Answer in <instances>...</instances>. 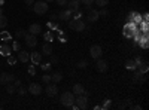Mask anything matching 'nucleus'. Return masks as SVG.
Returning a JSON list of instances; mask_svg holds the SVG:
<instances>
[{
    "mask_svg": "<svg viewBox=\"0 0 149 110\" xmlns=\"http://www.w3.org/2000/svg\"><path fill=\"white\" fill-rule=\"evenodd\" d=\"M110 106H112V103H110V100H106V101L103 103V106H102V109H103V110H107V109H110Z\"/></svg>",
    "mask_w": 149,
    "mask_h": 110,
    "instance_id": "nucleus-34",
    "label": "nucleus"
},
{
    "mask_svg": "<svg viewBox=\"0 0 149 110\" xmlns=\"http://www.w3.org/2000/svg\"><path fill=\"white\" fill-rule=\"evenodd\" d=\"M15 63H17V58L12 57V55H8V64L9 66H15Z\"/></svg>",
    "mask_w": 149,
    "mask_h": 110,
    "instance_id": "nucleus-30",
    "label": "nucleus"
},
{
    "mask_svg": "<svg viewBox=\"0 0 149 110\" xmlns=\"http://www.w3.org/2000/svg\"><path fill=\"white\" fill-rule=\"evenodd\" d=\"M42 51L45 52V55H51V54H52V45H51V42H46V43H43V46H42Z\"/></svg>",
    "mask_w": 149,
    "mask_h": 110,
    "instance_id": "nucleus-19",
    "label": "nucleus"
},
{
    "mask_svg": "<svg viewBox=\"0 0 149 110\" xmlns=\"http://www.w3.org/2000/svg\"><path fill=\"white\" fill-rule=\"evenodd\" d=\"M67 10H70L72 14H74V12H78L79 8H81V2H78V0H69L67 2Z\"/></svg>",
    "mask_w": 149,
    "mask_h": 110,
    "instance_id": "nucleus-10",
    "label": "nucleus"
},
{
    "mask_svg": "<svg viewBox=\"0 0 149 110\" xmlns=\"http://www.w3.org/2000/svg\"><path fill=\"white\" fill-rule=\"evenodd\" d=\"M24 3H26V5H33L34 0H24Z\"/></svg>",
    "mask_w": 149,
    "mask_h": 110,
    "instance_id": "nucleus-45",
    "label": "nucleus"
},
{
    "mask_svg": "<svg viewBox=\"0 0 149 110\" xmlns=\"http://www.w3.org/2000/svg\"><path fill=\"white\" fill-rule=\"evenodd\" d=\"M43 39H45L46 42H52V40H54V34H52L51 31H46V33H43Z\"/></svg>",
    "mask_w": 149,
    "mask_h": 110,
    "instance_id": "nucleus-27",
    "label": "nucleus"
},
{
    "mask_svg": "<svg viewBox=\"0 0 149 110\" xmlns=\"http://www.w3.org/2000/svg\"><path fill=\"white\" fill-rule=\"evenodd\" d=\"M26 33H27V31H24V30H18V31L15 33V37H17V39H21V37H24V36H26Z\"/></svg>",
    "mask_w": 149,
    "mask_h": 110,
    "instance_id": "nucleus-31",
    "label": "nucleus"
},
{
    "mask_svg": "<svg viewBox=\"0 0 149 110\" xmlns=\"http://www.w3.org/2000/svg\"><path fill=\"white\" fill-rule=\"evenodd\" d=\"M2 5H5V0H0V6H2Z\"/></svg>",
    "mask_w": 149,
    "mask_h": 110,
    "instance_id": "nucleus-49",
    "label": "nucleus"
},
{
    "mask_svg": "<svg viewBox=\"0 0 149 110\" xmlns=\"http://www.w3.org/2000/svg\"><path fill=\"white\" fill-rule=\"evenodd\" d=\"M29 33L30 34H34V36L40 34L42 33V26H40V24H31V26L29 27Z\"/></svg>",
    "mask_w": 149,
    "mask_h": 110,
    "instance_id": "nucleus-13",
    "label": "nucleus"
},
{
    "mask_svg": "<svg viewBox=\"0 0 149 110\" xmlns=\"http://www.w3.org/2000/svg\"><path fill=\"white\" fill-rule=\"evenodd\" d=\"M142 21H143V17H142V15H140V14H136V15H134V18H133V21H131V22H134V24H136V26H139V24H140V22H142Z\"/></svg>",
    "mask_w": 149,
    "mask_h": 110,
    "instance_id": "nucleus-26",
    "label": "nucleus"
},
{
    "mask_svg": "<svg viewBox=\"0 0 149 110\" xmlns=\"http://www.w3.org/2000/svg\"><path fill=\"white\" fill-rule=\"evenodd\" d=\"M86 64H88V63H86L85 59H82V61H79V63L76 64V67H78V68H85V67H86Z\"/></svg>",
    "mask_w": 149,
    "mask_h": 110,
    "instance_id": "nucleus-33",
    "label": "nucleus"
},
{
    "mask_svg": "<svg viewBox=\"0 0 149 110\" xmlns=\"http://www.w3.org/2000/svg\"><path fill=\"white\" fill-rule=\"evenodd\" d=\"M136 14H137V12H130V15H128V21H130V22L133 21V18H134Z\"/></svg>",
    "mask_w": 149,
    "mask_h": 110,
    "instance_id": "nucleus-42",
    "label": "nucleus"
},
{
    "mask_svg": "<svg viewBox=\"0 0 149 110\" xmlns=\"http://www.w3.org/2000/svg\"><path fill=\"white\" fill-rule=\"evenodd\" d=\"M29 73H30L31 76H34V73H36V70H34V67H33V66H31V67H29Z\"/></svg>",
    "mask_w": 149,
    "mask_h": 110,
    "instance_id": "nucleus-43",
    "label": "nucleus"
},
{
    "mask_svg": "<svg viewBox=\"0 0 149 110\" xmlns=\"http://www.w3.org/2000/svg\"><path fill=\"white\" fill-rule=\"evenodd\" d=\"M72 17V12L70 10H67V9H64V10H61L60 14H58V19H61V21H69V18Z\"/></svg>",
    "mask_w": 149,
    "mask_h": 110,
    "instance_id": "nucleus-18",
    "label": "nucleus"
},
{
    "mask_svg": "<svg viewBox=\"0 0 149 110\" xmlns=\"http://www.w3.org/2000/svg\"><path fill=\"white\" fill-rule=\"evenodd\" d=\"M61 79H63V75H61L60 71H55L54 75H51V80H52L54 83H58Z\"/></svg>",
    "mask_w": 149,
    "mask_h": 110,
    "instance_id": "nucleus-21",
    "label": "nucleus"
},
{
    "mask_svg": "<svg viewBox=\"0 0 149 110\" xmlns=\"http://www.w3.org/2000/svg\"><path fill=\"white\" fill-rule=\"evenodd\" d=\"M94 3L97 6H100V8H104L107 3H109V0H94Z\"/></svg>",
    "mask_w": 149,
    "mask_h": 110,
    "instance_id": "nucleus-29",
    "label": "nucleus"
},
{
    "mask_svg": "<svg viewBox=\"0 0 149 110\" xmlns=\"http://www.w3.org/2000/svg\"><path fill=\"white\" fill-rule=\"evenodd\" d=\"M40 67H42V70H43V71H46V70L51 68V63H49V64H48V63H46V64H40Z\"/></svg>",
    "mask_w": 149,
    "mask_h": 110,
    "instance_id": "nucleus-36",
    "label": "nucleus"
},
{
    "mask_svg": "<svg viewBox=\"0 0 149 110\" xmlns=\"http://www.w3.org/2000/svg\"><path fill=\"white\" fill-rule=\"evenodd\" d=\"M33 10H34V14L37 15H45L46 12H48V5L45 0H40V2H34L33 3Z\"/></svg>",
    "mask_w": 149,
    "mask_h": 110,
    "instance_id": "nucleus-3",
    "label": "nucleus"
},
{
    "mask_svg": "<svg viewBox=\"0 0 149 110\" xmlns=\"http://www.w3.org/2000/svg\"><path fill=\"white\" fill-rule=\"evenodd\" d=\"M55 63H58V59H57L55 57H52V58H51V64H55Z\"/></svg>",
    "mask_w": 149,
    "mask_h": 110,
    "instance_id": "nucleus-46",
    "label": "nucleus"
},
{
    "mask_svg": "<svg viewBox=\"0 0 149 110\" xmlns=\"http://www.w3.org/2000/svg\"><path fill=\"white\" fill-rule=\"evenodd\" d=\"M42 79H43V82H45V83H49V82H51V76H49V75L42 76Z\"/></svg>",
    "mask_w": 149,
    "mask_h": 110,
    "instance_id": "nucleus-39",
    "label": "nucleus"
},
{
    "mask_svg": "<svg viewBox=\"0 0 149 110\" xmlns=\"http://www.w3.org/2000/svg\"><path fill=\"white\" fill-rule=\"evenodd\" d=\"M73 94H74V95H79V94H85V88L82 86L81 83H76V85H74V86H73Z\"/></svg>",
    "mask_w": 149,
    "mask_h": 110,
    "instance_id": "nucleus-20",
    "label": "nucleus"
},
{
    "mask_svg": "<svg viewBox=\"0 0 149 110\" xmlns=\"http://www.w3.org/2000/svg\"><path fill=\"white\" fill-rule=\"evenodd\" d=\"M125 67H127L128 70H137V66H136V61H134V59H128L127 64H125Z\"/></svg>",
    "mask_w": 149,
    "mask_h": 110,
    "instance_id": "nucleus-24",
    "label": "nucleus"
},
{
    "mask_svg": "<svg viewBox=\"0 0 149 110\" xmlns=\"http://www.w3.org/2000/svg\"><path fill=\"white\" fill-rule=\"evenodd\" d=\"M45 2H46V3H51V2H54V0H45Z\"/></svg>",
    "mask_w": 149,
    "mask_h": 110,
    "instance_id": "nucleus-50",
    "label": "nucleus"
},
{
    "mask_svg": "<svg viewBox=\"0 0 149 110\" xmlns=\"http://www.w3.org/2000/svg\"><path fill=\"white\" fill-rule=\"evenodd\" d=\"M95 68L98 70V71H106L107 70V63H106V61L104 59H102V58H98L97 59V63H95Z\"/></svg>",
    "mask_w": 149,
    "mask_h": 110,
    "instance_id": "nucleus-15",
    "label": "nucleus"
},
{
    "mask_svg": "<svg viewBox=\"0 0 149 110\" xmlns=\"http://www.w3.org/2000/svg\"><path fill=\"white\" fill-rule=\"evenodd\" d=\"M14 80H15V75H12V73H0V83L2 85L12 83Z\"/></svg>",
    "mask_w": 149,
    "mask_h": 110,
    "instance_id": "nucleus-8",
    "label": "nucleus"
},
{
    "mask_svg": "<svg viewBox=\"0 0 149 110\" xmlns=\"http://www.w3.org/2000/svg\"><path fill=\"white\" fill-rule=\"evenodd\" d=\"M98 15H100V17H107V10L104 8H102V10L98 12Z\"/></svg>",
    "mask_w": 149,
    "mask_h": 110,
    "instance_id": "nucleus-40",
    "label": "nucleus"
},
{
    "mask_svg": "<svg viewBox=\"0 0 149 110\" xmlns=\"http://www.w3.org/2000/svg\"><path fill=\"white\" fill-rule=\"evenodd\" d=\"M55 2H57V5H58V6H66L69 0H55Z\"/></svg>",
    "mask_w": 149,
    "mask_h": 110,
    "instance_id": "nucleus-35",
    "label": "nucleus"
},
{
    "mask_svg": "<svg viewBox=\"0 0 149 110\" xmlns=\"http://www.w3.org/2000/svg\"><path fill=\"white\" fill-rule=\"evenodd\" d=\"M48 27L51 28V30H58V28H60V27H58V24H55L54 21H51V22H49V24H48Z\"/></svg>",
    "mask_w": 149,
    "mask_h": 110,
    "instance_id": "nucleus-32",
    "label": "nucleus"
},
{
    "mask_svg": "<svg viewBox=\"0 0 149 110\" xmlns=\"http://www.w3.org/2000/svg\"><path fill=\"white\" fill-rule=\"evenodd\" d=\"M81 2H82L85 6H91V5L94 3V0H81Z\"/></svg>",
    "mask_w": 149,
    "mask_h": 110,
    "instance_id": "nucleus-37",
    "label": "nucleus"
},
{
    "mask_svg": "<svg viewBox=\"0 0 149 110\" xmlns=\"http://www.w3.org/2000/svg\"><path fill=\"white\" fill-rule=\"evenodd\" d=\"M17 59H19L21 63H27V61H30V54L19 49V51H18V55H17Z\"/></svg>",
    "mask_w": 149,
    "mask_h": 110,
    "instance_id": "nucleus-14",
    "label": "nucleus"
},
{
    "mask_svg": "<svg viewBox=\"0 0 149 110\" xmlns=\"http://www.w3.org/2000/svg\"><path fill=\"white\" fill-rule=\"evenodd\" d=\"M24 39H26V45L30 46V48H34L37 45V39L34 34H30V33H26V36H24Z\"/></svg>",
    "mask_w": 149,
    "mask_h": 110,
    "instance_id": "nucleus-11",
    "label": "nucleus"
},
{
    "mask_svg": "<svg viewBox=\"0 0 149 110\" xmlns=\"http://www.w3.org/2000/svg\"><path fill=\"white\" fill-rule=\"evenodd\" d=\"M8 26V18L5 15H0V28H5Z\"/></svg>",
    "mask_w": 149,
    "mask_h": 110,
    "instance_id": "nucleus-28",
    "label": "nucleus"
},
{
    "mask_svg": "<svg viewBox=\"0 0 149 110\" xmlns=\"http://www.w3.org/2000/svg\"><path fill=\"white\" fill-rule=\"evenodd\" d=\"M45 92L49 97H55L58 94V88H57V83H48L45 86Z\"/></svg>",
    "mask_w": 149,
    "mask_h": 110,
    "instance_id": "nucleus-9",
    "label": "nucleus"
},
{
    "mask_svg": "<svg viewBox=\"0 0 149 110\" xmlns=\"http://www.w3.org/2000/svg\"><path fill=\"white\" fill-rule=\"evenodd\" d=\"M74 104L78 106V109L85 110L88 107V95L86 94H79V95H74Z\"/></svg>",
    "mask_w": 149,
    "mask_h": 110,
    "instance_id": "nucleus-2",
    "label": "nucleus"
},
{
    "mask_svg": "<svg viewBox=\"0 0 149 110\" xmlns=\"http://www.w3.org/2000/svg\"><path fill=\"white\" fill-rule=\"evenodd\" d=\"M0 40H3V43H6V42H9L10 40V34L8 33V31H2V33H0Z\"/></svg>",
    "mask_w": 149,
    "mask_h": 110,
    "instance_id": "nucleus-23",
    "label": "nucleus"
},
{
    "mask_svg": "<svg viewBox=\"0 0 149 110\" xmlns=\"http://www.w3.org/2000/svg\"><path fill=\"white\" fill-rule=\"evenodd\" d=\"M136 30H137V26H136L134 22H128V24H125V26H124V28H122L124 37L131 39L133 36H134V33H136Z\"/></svg>",
    "mask_w": 149,
    "mask_h": 110,
    "instance_id": "nucleus-4",
    "label": "nucleus"
},
{
    "mask_svg": "<svg viewBox=\"0 0 149 110\" xmlns=\"http://www.w3.org/2000/svg\"><path fill=\"white\" fill-rule=\"evenodd\" d=\"M85 12H86V21L88 22H95L100 15H98V12L95 9H93L91 6H85Z\"/></svg>",
    "mask_w": 149,
    "mask_h": 110,
    "instance_id": "nucleus-6",
    "label": "nucleus"
},
{
    "mask_svg": "<svg viewBox=\"0 0 149 110\" xmlns=\"http://www.w3.org/2000/svg\"><path fill=\"white\" fill-rule=\"evenodd\" d=\"M29 92L33 95H39V94H42V86L39 83H31L29 86Z\"/></svg>",
    "mask_w": 149,
    "mask_h": 110,
    "instance_id": "nucleus-12",
    "label": "nucleus"
},
{
    "mask_svg": "<svg viewBox=\"0 0 149 110\" xmlns=\"http://www.w3.org/2000/svg\"><path fill=\"white\" fill-rule=\"evenodd\" d=\"M78 2H81V0H78Z\"/></svg>",
    "mask_w": 149,
    "mask_h": 110,
    "instance_id": "nucleus-51",
    "label": "nucleus"
},
{
    "mask_svg": "<svg viewBox=\"0 0 149 110\" xmlns=\"http://www.w3.org/2000/svg\"><path fill=\"white\" fill-rule=\"evenodd\" d=\"M14 49H15L17 52H18V51L21 49V46H19V43H18V40H15V42H14Z\"/></svg>",
    "mask_w": 149,
    "mask_h": 110,
    "instance_id": "nucleus-41",
    "label": "nucleus"
},
{
    "mask_svg": "<svg viewBox=\"0 0 149 110\" xmlns=\"http://www.w3.org/2000/svg\"><path fill=\"white\" fill-rule=\"evenodd\" d=\"M137 68H139L140 73H143V75H146L148 70H149V67H148V64L145 63V61H143V63H140V64H137Z\"/></svg>",
    "mask_w": 149,
    "mask_h": 110,
    "instance_id": "nucleus-22",
    "label": "nucleus"
},
{
    "mask_svg": "<svg viewBox=\"0 0 149 110\" xmlns=\"http://www.w3.org/2000/svg\"><path fill=\"white\" fill-rule=\"evenodd\" d=\"M60 101H61V104L66 106V107H72L74 104V94L73 92H69V91L63 92V94H61V97H60Z\"/></svg>",
    "mask_w": 149,
    "mask_h": 110,
    "instance_id": "nucleus-1",
    "label": "nucleus"
},
{
    "mask_svg": "<svg viewBox=\"0 0 149 110\" xmlns=\"http://www.w3.org/2000/svg\"><path fill=\"white\" fill-rule=\"evenodd\" d=\"M133 109H136V110H142V106H134Z\"/></svg>",
    "mask_w": 149,
    "mask_h": 110,
    "instance_id": "nucleus-47",
    "label": "nucleus"
},
{
    "mask_svg": "<svg viewBox=\"0 0 149 110\" xmlns=\"http://www.w3.org/2000/svg\"><path fill=\"white\" fill-rule=\"evenodd\" d=\"M17 92H18L19 95H24V94H26L27 91H26V89H24L22 86H18V88H17Z\"/></svg>",
    "mask_w": 149,
    "mask_h": 110,
    "instance_id": "nucleus-38",
    "label": "nucleus"
},
{
    "mask_svg": "<svg viewBox=\"0 0 149 110\" xmlns=\"http://www.w3.org/2000/svg\"><path fill=\"white\" fill-rule=\"evenodd\" d=\"M12 83H14V85H15L17 88H18V86H21V80H18V79H15V80L12 82Z\"/></svg>",
    "mask_w": 149,
    "mask_h": 110,
    "instance_id": "nucleus-44",
    "label": "nucleus"
},
{
    "mask_svg": "<svg viewBox=\"0 0 149 110\" xmlns=\"http://www.w3.org/2000/svg\"><path fill=\"white\" fill-rule=\"evenodd\" d=\"M6 91H8V94H14V92H17V86L14 83H8L6 85Z\"/></svg>",
    "mask_w": 149,
    "mask_h": 110,
    "instance_id": "nucleus-25",
    "label": "nucleus"
},
{
    "mask_svg": "<svg viewBox=\"0 0 149 110\" xmlns=\"http://www.w3.org/2000/svg\"><path fill=\"white\" fill-rule=\"evenodd\" d=\"M69 27H70L72 30H74V31H84V30L86 28V27H85V22H84L81 18H73V19H70Z\"/></svg>",
    "mask_w": 149,
    "mask_h": 110,
    "instance_id": "nucleus-5",
    "label": "nucleus"
},
{
    "mask_svg": "<svg viewBox=\"0 0 149 110\" xmlns=\"http://www.w3.org/2000/svg\"><path fill=\"white\" fill-rule=\"evenodd\" d=\"M90 54L94 59H98V58H102L103 55V49H102V46L100 45H93L91 46V49H90Z\"/></svg>",
    "mask_w": 149,
    "mask_h": 110,
    "instance_id": "nucleus-7",
    "label": "nucleus"
},
{
    "mask_svg": "<svg viewBox=\"0 0 149 110\" xmlns=\"http://www.w3.org/2000/svg\"><path fill=\"white\" fill-rule=\"evenodd\" d=\"M0 55H3V57L10 55V46L8 43H2V45H0Z\"/></svg>",
    "mask_w": 149,
    "mask_h": 110,
    "instance_id": "nucleus-17",
    "label": "nucleus"
},
{
    "mask_svg": "<svg viewBox=\"0 0 149 110\" xmlns=\"http://www.w3.org/2000/svg\"><path fill=\"white\" fill-rule=\"evenodd\" d=\"M30 61H31V64H40L42 55H40L39 52H31V54H30Z\"/></svg>",
    "mask_w": 149,
    "mask_h": 110,
    "instance_id": "nucleus-16",
    "label": "nucleus"
},
{
    "mask_svg": "<svg viewBox=\"0 0 149 110\" xmlns=\"http://www.w3.org/2000/svg\"><path fill=\"white\" fill-rule=\"evenodd\" d=\"M0 15H3V8L0 6Z\"/></svg>",
    "mask_w": 149,
    "mask_h": 110,
    "instance_id": "nucleus-48",
    "label": "nucleus"
}]
</instances>
